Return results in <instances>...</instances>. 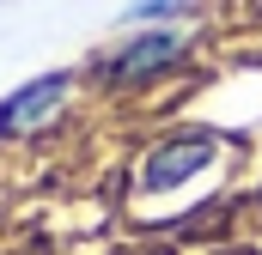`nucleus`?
Listing matches in <instances>:
<instances>
[{"label": "nucleus", "mask_w": 262, "mask_h": 255, "mask_svg": "<svg viewBox=\"0 0 262 255\" xmlns=\"http://www.w3.org/2000/svg\"><path fill=\"white\" fill-rule=\"evenodd\" d=\"M213 164H220V140L213 134H171V140H159L140 158L134 189L140 194H177V189H189L195 176H207Z\"/></svg>", "instance_id": "f257e3e1"}, {"label": "nucleus", "mask_w": 262, "mask_h": 255, "mask_svg": "<svg viewBox=\"0 0 262 255\" xmlns=\"http://www.w3.org/2000/svg\"><path fill=\"white\" fill-rule=\"evenodd\" d=\"M67 73H43V79H31L25 91H12L6 104H0V134L6 140H18V134H37V128L55 122V110L67 104Z\"/></svg>", "instance_id": "f03ea898"}, {"label": "nucleus", "mask_w": 262, "mask_h": 255, "mask_svg": "<svg viewBox=\"0 0 262 255\" xmlns=\"http://www.w3.org/2000/svg\"><path fill=\"white\" fill-rule=\"evenodd\" d=\"M177 55H183V37H177V31H146V37H134L104 73H110V85H140V79L165 73Z\"/></svg>", "instance_id": "7ed1b4c3"}, {"label": "nucleus", "mask_w": 262, "mask_h": 255, "mask_svg": "<svg viewBox=\"0 0 262 255\" xmlns=\"http://www.w3.org/2000/svg\"><path fill=\"white\" fill-rule=\"evenodd\" d=\"M256 12H262V0H256Z\"/></svg>", "instance_id": "20e7f679"}]
</instances>
